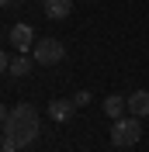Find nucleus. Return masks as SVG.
Segmentation results:
<instances>
[{"mask_svg": "<svg viewBox=\"0 0 149 152\" xmlns=\"http://www.w3.org/2000/svg\"><path fill=\"white\" fill-rule=\"evenodd\" d=\"M42 132V118H38L35 104H18L4 111V142H0V152H18L24 145H31Z\"/></svg>", "mask_w": 149, "mask_h": 152, "instance_id": "obj_1", "label": "nucleus"}, {"mask_svg": "<svg viewBox=\"0 0 149 152\" xmlns=\"http://www.w3.org/2000/svg\"><path fill=\"white\" fill-rule=\"evenodd\" d=\"M139 138H142V124L135 114L114 118V124H111V145L114 149H132V145H139Z\"/></svg>", "mask_w": 149, "mask_h": 152, "instance_id": "obj_2", "label": "nucleus"}, {"mask_svg": "<svg viewBox=\"0 0 149 152\" xmlns=\"http://www.w3.org/2000/svg\"><path fill=\"white\" fill-rule=\"evenodd\" d=\"M63 56H66V45L59 38H38L31 48V59L38 66H56V62H63Z\"/></svg>", "mask_w": 149, "mask_h": 152, "instance_id": "obj_3", "label": "nucleus"}, {"mask_svg": "<svg viewBox=\"0 0 149 152\" xmlns=\"http://www.w3.org/2000/svg\"><path fill=\"white\" fill-rule=\"evenodd\" d=\"M35 31H31V24H14V28H7V45L14 48V52H21V56H28L31 48H35Z\"/></svg>", "mask_w": 149, "mask_h": 152, "instance_id": "obj_4", "label": "nucleus"}, {"mask_svg": "<svg viewBox=\"0 0 149 152\" xmlns=\"http://www.w3.org/2000/svg\"><path fill=\"white\" fill-rule=\"evenodd\" d=\"M42 10H45V18L49 21H63L73 14V0H45L42 4Z\"/></svg>", "mask_w": 149, "mask_h": 152, "instance_id": "obj_5", "label": "nucleus"}, {"mask_svg": "<svg viewBox=\"0 0 149 152\" xmlns=\"http://www.w3.org/2000/svg\"><path fill=\"white\" fill-rule=\"evenodd\" d=\"M128 114L149 118V90H132L128 94Z\"/></svg>", "mask_w": 149, "mask_h": 152, "instance_id": "obj_6", "label": "nucleus"}, {"mask_svg": "<svg viewBox=\"0 0 149 152\" xmlns=\"http://www.w3.org/2000/svg\"><path fill=\"white\" fill-rule=\"evenodd\" d=\"M73 111H76V104H73V97H69V100H49V118H52V121H69V118H73Z\"/></svg>", "mask_w": 149, "mask_h": 152, "instance_id": "obj_7", "label": "nucleus"}, {"mask_svg": "<svg viewBox=\"0 0 149 152\" xmlns=\"http://www.w3.org/2000/svg\"><path fill=\"white\" fill-rule=\"evenodd\" d=\"M35 66H38L35 59H28V56H21V52H18V56L7 62V76H28Z\"/></svg>", "mask_w": 149, "mask_h": 152, "instance_id": "obj_8", "label": "nucleus"}, {"mask_svg": "<svg viewBox=\"0 0 149 152\" xmlns=\"http://www.w3.org/2000/svg\"><path fill=\"white\" fill-rule=\"evenodd\" d=\"M125 111H128V97H118V94L104 97V114L108 118H125Z\"/></svg>", "mask_w": 149, "mask_h": 152, "instance_id": "obj_9", "label": "nucleus"}, {"mask_svg": "<svg viewBox=\"0 0 149 152\" xmlns=\"http://www.w3.org/2000/svg\"><path fill=\"white\" fill-rule=\"evenodd\" d=\"M73 104H76V107H83V104H90V94H87V90H76V97H73Z\"/></svg>", "mask_w": 149, "mask_h": 152, "instance_id": "obj_10", "label": "nucleus"}, {"mask_svg": "<svg viewBox=\"0 0 149 152\" xmlns=\"http://www.w3.org/2000/svg\"><path fill=\"white\" fill-rule=\"evenodd\" d=\"M18 4H21V0H0V7H4V10H10V7H18Z\"/></svg>", "mask_w": 149, "mask_h": 152, "instance_id": "obj_11", "label": "nucleus"}]
</instances>
